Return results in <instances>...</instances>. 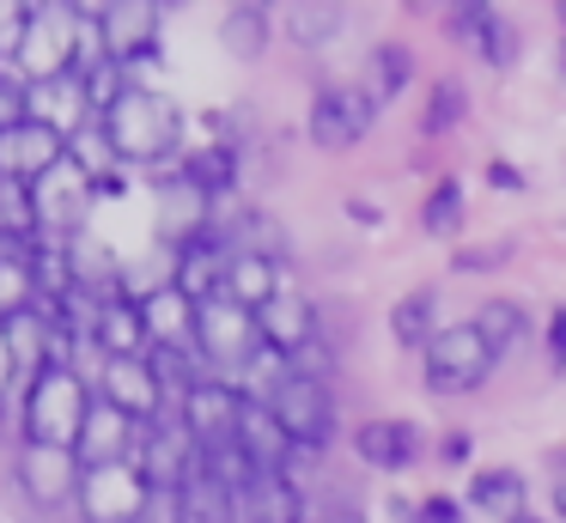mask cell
Listing matches in <instances>:
<instances>
[{
    "label": "cell",
    "instance_id": "cell-50",
    "mask_svg": "<svg viewBox=\"0 0 566 523\" xmlns=\"http://www.w3.org/2000/svg\"><path fill=\"white\" fill-rule=\"evenodd\" d=\"M329 523H366V511H359V505H347V499H342V505L329 511Z\"/></svg>",
    "mask_w": 566,
    "mask_h": 523
},
{
    "label": "cell",
    "instance_id": "cell-6",
    "mask_svg": "<svg viewBox=\"0 0 566 523\" xmlns=\"http://www.w3.org/2000/svg\"><path fill=\"white\" fill-rule=\"evenodd\" d=\"M153 499V481L140 474V462H98V469L80 474L74 511L86 523H140Z\"/></svg>",
    "mask_w": 566,
    "mask_h": 523
},
{
    "label": "cell",
    "instance_id": "cell-25",
    "mask_svg": "<svg viewBox=\"0 0 566 523\" xmlns=\"http://www.w3.org/2000/svg\"><path fill=\"white\" fill-rule=\"evenodd\" d=\"M140 311H147L153 347H196V304L177 286H159L153 299H140Z\"/></svg>",
    "mask_w": 566,
    "mask_h": 523
},
{
    "label": "cell",
    "instance_id": "cell-2",
    "mask_svg": "<svg viewBox=\"0 0 566 523\" xmlns=\"http://www.w3.org/2000/svg\"><path fill=\"white\" fill-rule=\"evenodd\" d=\"M92 389L74 365H50L25 384V444H55V450H74L80 432H86V414H92Z\"/></svg>",
    "mask_w": 566,
    "mask_h": 523
},
{
    "label": "cell",
    "instance_id": "cell-44",
    "mask_svg": "<svg viewBox=\"0 0 566 523\" xmlns=\"http://www.w3.org/2000/svg\"><path fill=\"white\" fill-rule=\"evenodd\" d=\"M488 12H493V7H481V0H469V7H451V36H469V43H475V31L488 24Z\"/></svg>",
    "mask_w": 566,
    "mask_h": 523
},
{
    "label": "cell",
    "instance_id": "cell-4",
    "mask_svg": "<svg viewBox=\"0 0 566 523\" xmlns=\"http://www.w3.org/2000/svg\"><path fill=\"white\" fill-rule=\"evenodd\" d=\"M427 359V389L432 396H469V389L488 384V372L500 365V353L488 347V335H481L475 323H451L432 335V347L420 353Z\"/></svg>",
    "mask_w": 566,
    "mask_h": 523
},
{
    "label": "cell",
    "instance_id": "cell-7",
    "mask_svg": "<svg viewBox=\"0 0 566 523\" xmlns=\"http://www.w3.org/2000/svg\"><path fill=\"white\" fill-rule=\"evenodd\" d=\"M371 122H378L371 85H323L317 104H311V146L347 153V146H359L371 134Z\"/></svg>",
    "mask_w": 566,
    "mask_h": 523
},
{
    "label": "cell",
    "instance_id": "cell-22",
    "mask_svg": "<svg viewBox=\"0 0 566 523\" xmlns=\"http://www.w3.org/2000/svg\"><path fill=\"white\" fill-rule=\"evenodd\" d=\"M238 450H244L262 474H286V457H298L293 438L281 432V420L269 414V401H244V420H238Z\"/></svg>",
    "mask_w": 566,
    "mask_h": 523
},
{
    "label": "cell",
    "instance_id": "cell-53",
    "mask_svg": "<svg viewBox=\"0 0 566 523\" xmlns=\"http://www.w3.org/2000/svg\"><path fill=\"white\" fill-rule=\"evenodd\" d=\"M560 61H566V43H560Z\"/></svg>",
    "mask_w": 566,
    "mask_h": 523
},
{
    "label": "cell",
    "instance_id": "cell-20",
    "mask_svg": "<svg viewBox=\"0 0 566 523\" xmlns=\"http://www.w3.org/2000/svg\"><path fill=\"white\" fill-rule=\"evenodd\" d=\"M86 116H92V97H86V80H80V73H62V80L31 85V122L55 128L62 140H67V134H86ZM92 122H98V116H92Z\"/></svg>",
    "mask_w": 566,
    "mask_h": 523
},
{
    "label": "cell",
    "instance_id": "cell-37",
    "mask_svg": "<svg viewBox=\"0 0 566 523\" xmlns=\"http://www.w3.org/2000/svg\"><path fill=\"white\" fill-rule=\"evenodd\" d=\"M463 104H469L463 80H432V92H427V116H420V128H427V134L457 128V122H463Z\"/></svg>",
    "mask_w": 566,
    "mask_h": 523
},
{
    "label": "cell",
    "instance_id": "cell-29",
    "mask_svg": "<svg viewBox=\"0 0 566 523\" xmlns=\"http://www.w3.org/2000/svg\"><path fill=\"white\" fill-rule=\"evenodd\" d=\"M220 43L232 61H262V49H269V7H232L220 19Z\"/></svg>",
    "mask_w": 566,
    "mask_h": 523
},
{
    "label": "cell",
    "instance_id": "cell-52",
    "mask_svg": "<svg viewBox=\"0 0 566 523\" xmlns=\"http://www.w3.org/2000/svg\"><path fill=\"white\" fill-rule=\"evenodd\" d=\"M505 523H548V517H530V511H517V517H505Z\"/></svg>",
    "mask_w": 566,
    "mask_h": 523
},
{
    "label": "cell",
    "instance_id": "cell-26",
    "mask_svg": "<svg viewBox=\"0 0 566 523\" xmlns=\"http://www.w3.org/2000/svg\"><path fill=\"white\" fill-rule=\"evenodd\" d=\"M244 517V499L220 481V474L196 469L184 481V523H238Z\"/></svg>",
    "mask_w": 566,
    "mask_h": 523
},
{
    "label": "cell",
    "instance_id": "cell-3",
    "mask_svg": "<svg viewBox=\"0 0 566 523\" xmlns=\"http://www.w3.org/2000/svg\"><path fill=\"white\" fill-rule=\"evenodd\" d=\"M269 414L281 420V432L293 438L298 457H317L335 432V401H329V384L317 372H281L269 384Z\"/></svg>",
    "mask_w": 566,
    "mask_h": 523
},
{
    "label": "cell",
    "instance_id": "cell-43",
    "mask_svg": "<svg viewBox=\"0 0 566 523\" xmlns=\"http://www.w3.org/2000/svg\"><path fill=\"white\" fill-rule=\"evenodd\" d=\"M415 523H463V505L444 499V493H432V499H420V505H415Z\"/></svg>",
    "mask_w": 566,
    "mask_h": 523
},
{
    "label": "cell",
    "instance_id": "cell-19",
    "mask_svg": "<svg viewBox=\"0 0 566 523\" xmlns=\"http://www.w3.org/2000/svg\"><path fill=\"white\" fill-rule=\"evenodd\" d=\"M256 335L269 353H281V359H298L305 347H317V311H311L305 299H293V292H281L274 304H262L256 311Z\"/></svg>",
    "mask_w": 566,
    "mask_h": 523
},
{
    "label": "cell",
    "instance_id": "cell-38",
    "mask_svg": "<svg viewBox=\"0 0 566 523\" xmlns=\"http://www.w3.org/2000/svg\"><path fill=\"white\" fill-rule=\"evenodd\" d=\"M420 226H427L432 238H451V231L463 226V182H457V177H444L439 189L427 195V213H420Z\"/></svg>",
    "mask_w": 566,
    "mask_h": 523
},
{
    "label": "cell",
    "instance_id": "cell-9",
    "mask_svg": "<svg viewBox=\"0 0 566 523\" xmlns=\"http://www.w3.org/2000/svg\"><path fill=\"white\" fill-rule=\"evenodd\" d=\"M232 238L213 226H196L184 243H177V268H171V286L184 292L189 304H208L226 299V268H232Z\"/></svg>",
    "mask_w": 566,
    "mask_h": 523
},
{
    "label": "cell",
    "instance_id": "cell-46",
    "mask_svg": "<svg viewBox=\"0 0 566 523\" xmlns=\"http://www.w3.org/2000/svg\"><path fill=\"white\" fill-rule=\"evenodd\" d=\"M548 365H554V372H566V304L548 316Z\"/></svg>",
    "mask_w": 566,
    "mask_h": 523
},
{
    "label": "cell",
    "instance_id": "cell-15",
    "mask_svg": "<svg viewBox=\"0 0 566 523\" xmlns=\"http://www.w3.org/2000/svg\"><path fill=\"white\" fill-rule=\"evenodd\" d=\"M80 474H86V462L74 450H55V444L19 450V487H25L31 505H67L80 493Z\"/></svg>",
    "mask_w": 566,
    "mask_h": 523
},
{
    "label": "cell",
    "instance_id": "cell-28",
    "mask_svg": "<svg viewBox=\"0 0 566 523\" xmlns=\"http://www.w3.org/2000/svg\"><path fill=\"white\" fill-rule=\"evenodd\" d=\"M50 316L31 304V311H19V316H7V347H13V359H19V372H50Z\"/></svg>",
    "mask_w": 566,
    "mask_h": 523
},
{
    "label": "cell",
    "instance_id": "cell-10",
    "mask_svg": "<svg viewBox=\"0 0 566 523\" xmlns=\"http://www.w3.org/2000/svg\"><path fill=\"white\" fill-rule=\"evenodd\" d=\"M244 389H232L226 377H201L196 389H189L184 401H177V420L189 426V438H196L201 450H220L238 438V420H244Z\"/></svg>",
    "mask_w": 566,
    "mask_h": 523
},
{
    "label": "cell",
    "instance_id": "cell-51",
    "mask_svg": "<svg viewBox=\"0 0 566 523\" xmlns=\"http://www.w3.org/2000/svg\"><path fill=\"white\" fill-rule=\"evenodd\" d=\"M554 511H560V517H566V481H560V493H554Z\"/></svg>",
    "mask_w": 566,
    "mask_h": 523
},
{
    "label": "cell",
    "instance_id": "cell-17",
    "mask_svg": "<svg viewBox=\"0 0 566 523\" xmlns=\"http://www.w3.org/2000/svg\"><path fill=\"white\" fill-rule=\"evenodd\" d=\"M104 19V36H111V61H123L128 73L140 67V61L159 55V7H147V0H135V7H98Z\"/></svg>",
    "mask_w": 566,
    "mask_h": 523
},
{
    "label": "cell",
    "instance_id": "cell-42",
    "mask_svg": "<svg viewBox=\"0 0 566 523\" xmlns=\"http://www.w3.org/2000/svg\"><path fill=\"white\" fill-rule=\"evenodd\" d=\"M31 24V7H19V0H0V55H19V36H25Z\"/></svg>",
    "mask_w": 566,
    "mask_h": 523
},
{
    "label": "cell",
    "instance_id": "cell-34",
    "mask_svg": "<svg viewBox=\"0 0 566 523\" xmlns=\"http://www.w3.org/2000/svg\"><path fill=\"white\" fill-rule=\"evenodd\" d=\"M517 499H524V474L517 469H481L469 481V505H481V511H512L517 517Z\"/></svg>",
    "mask_w": 566,
    "mask_h": 523
},
{
    "label": "cell",
    "instance_id": "cell-16",
    "mask_svg": "<svg viewBox=\"0 0 566 523\" xmlns=\"http://www.w3.org/2000/svg\"><path fill=\"white\" fill-rule=\"evenodd\" d=\"M140 432H147V426L128 420L123 408H111V401L98 396V401H92V414H86V432H80L74 457L86 462V469H98V462H135Z\"/></svg>",
    "mask_w": 566,
    "mask_h": 523
},
{
    "label": "cell",
    "instance_id": "cell-8",
    "mask_svg": "<svg viewBox=\"0 0 566 523\" xmlns=\"http://www.w3.org/2000/svg\"><path fill=\"white\" fill-rule=\"evenodd\" d=\"M262 335H256V311L232 299H208L196 304V353L208 365H256L262 359Z\"/></svg>",
    "mask_w": 566,
    "mask_h": 523
},
{
    "label": "cell",
    "instance_id": "cell-45",
    "mask_svg": "<svg viewBox=\"0 0 566 523\" xmlns=\"http://www.w3.org/2000/svg\"><path fill=\"white\" fill-rule=\"evenodd\" d=\"M457 268H469V274H488V268H505V243L493 250V243H481V250H463L457 255Z\"/></svg>",
    "mask_w": 566,
    "mask_h": 523
},
{
    "label": "cell",
    "instance_id": "cell-11",
    "mask_svg": "<svg viewBox=\"0 0 566 523\" xmlns=\"http://www.w3.org/2000/svg\"><path fill=\"white\" fill-rule=\"evenodd\" d=\"M135 462H140V474H147L153 487H184L189 474L201 469V444L189 438V426L177 420V414H159V420L140 432Z\"/></svg>",
    "mask_w": 566,
    "mask_h": 523
},
{
    "label": "cell",
    "instance_id": "cell-14",
    "mask_svg": "<svg viewBox=\"0 0 566 523\" xmlns=\"http://www.w3.org/2000/svg\"><path fill=\"white\" fill-rule=\"evenodd\" d=\"M92 195H98V177H92L86 165H80L74 153L62 158V165L50 170V177L31 182V201H38V226H80L92 207Z\"/></svg>",
    "mask_w": 566,
    "mask_h": 523
},
{
    "label": "cell",
    "instance_id": "cell-36",
    "mask_svg": "<svg viewBox=\"0 0 566 523\" xmlns=\"http://www.w3.org/2000/svg\"><path fill=\"white\" fill-rule=\"evenodd\" d=\"M347 24V12L342 7H293L286 12V36H293L298 49H317V43H329L335 31Z\"/></svg>",
    "mask_w": 566,
    "mask_h": 523
},
{
    "label": "cell",
    "instance_id": "cell-40",
    "mask_svg": "<svg viewBox=\"0 0 566 523\" xmlns=\"http://www.w3.org/2000/svg\"><path fill=\"white\" fill-rule=\"evenodd\" d=\"M31 122V85L13 80V73H0V134H13Z\"/></svg>",
    "mask_w": 566,
    "mask_h": 523
},
{
    "label": "cell",
    "instance_id": "cell-47",
    "mask_svg": "<svg viewBox=\"0 0 566 523\" xmlns=\"http://www.w3.org/2000/svg\"><path fill=\"white\" fill-rule=\"evenodd\" d=\"M439 457H444V462H451V469H457V462H469V457H475V438H469V432H444Z\"/></svg>",
    "mask_w": 566,
    "mask_h": 523
},
{
    "label": "cell",
    "instance_id": "cell-24",
    "mask_svg": "<svg viewBox=\"0 0 566 523\" xmlns=\"http://www.w3.org/2000/svg\"><path fill=\"white\" fill-rule=\"evenodd\" d=\"M244 523H305V493L293 474H256L244 487Z\"/></svg>",
    "mask_w": 566,
    "mask_h": 523
},
{
    "label": "cell",
    "instance_id": "cell-18",
    "mask_svg": "<svg viewBox=\"0 0 566 523\" xmlns=\"http://www.w3.org/2000/svg\"><path fill=\"white\" fill-rule=\"evenodd\" d=\"M62 158H67V140L55 128H43V122H25V128L0 134V177L38 182V177H50Z\"/></svg>",
    "mask_w": 566,
    "mask_h": 523
},
{
    "label": "cell",
    "instance_id": "cell-13",
    "mask_svg": "<svg viewBox=\"0 0 566 523\" xmlns=\"http://www.w3.org/2000/svg\"><path fill=\"white\" fill-rule=\"evenodd\" d=\"M92 347H98L104 359H147L153 335H147V311H140V299L104 292V299L92 304Z\"/></svg>",
    "mask_w": 566,
    "mask_h": 523
},
{
    "label": "cell",
    "instance_id": "cell-32",
    "mask_svg": "<svg viewBox=\"0 0 566 523\" xmlns=\"http://www.w3.org/2000/svg\"><path fill=\"white\" fill-rule=\"evenodd\" d=\"M408 80H415V49H402V43H378V49H371V97H378V104L402 97Z\"/></svg>",
    "mask_w": 566,
    "mask_h": 523
},
{
    "label": "cell",
    "instance_id": "cell-27",
    "mask_svg": "<svg viewBox=\"0 0 566 523\" xmlns=\"http://www.w3.org/2000/svg\"><path fill=\"white\" fill-rule=\"evenodd\" d=\"M390 335L402 341V347H420V353H427L432 335H439V292L420 286V292H408V299H396V304H390Z\"/></svg>",
    "mask_w": 566,
    "mask_h": 523
},
{
    "label": "cell",
    "instance_id": "cell-1",
    "mask_svg": "<svg viewBox=\"0 0 566 523\" xmlns=\"http://www.w3.org/2000/svg\"><path fill=\"white\" fill-rule=\"evenodd\" d=\"M104 140H111L116 165H159L184 146V109L165 92H147V85H128L123 104L98 116Z\"/></svg>",
    "mask_w": 566,
    "mask_h": 523
},
{
    "label": "cell",
    "instance_id": "cell-33",
    "mask_svg": "<svg viewBox=\"0 0 566 523\" xmlns=\"http://www.w3.org/2000/svg\"><path fill=\"white\" fill-rule=\"evenodd\" d=\"M38 304V274H31V250L25 255H0V323Z\"/></svg>",
    "mask_w": 566,
    "mask_h": 523
},
{
    "label": "cell",
    "instance_id": "cell-49",
    "mask_svg": "<svg viewBox=\"0 0 566 523\" xmlns=\"http://www.w3.org/2000/svg\"><path fill=\"white\" fill-rule=\"evenodd\" d=\"M13 377H19V359H13V347H7V323H0V396H7Z\"/></svg>",
    "mask_w": 566,
    "mask_h": 523
},
{
    "label": "cell",
    "instance_id": "cell-39",
    "mask_svg": "<svg viewBox=\"0 0 566 523\" xmlns=\"http://www.w3.org/2000/svg\"><path fill=\"white\" fill-rule=\"evenodd\" d=\"M475 43H481V55H488V67H512L517 61V31L500 19V12H488V24L475 31Z\"/></svg>",
    "mask_w": 566,
    "mask_h": 523
},
{
    "label": "cell",
    "instance_id": "cell-31",
    "mask_svg": "<svg viewBox=\"0 0 566 523\" xmlns=\"http://www.w3.org/2000/svg\"><path fill=\"white\" fill-rule=\"evenodd\" d=\"M0 238L31 243L38 238V201H31V182L0 177Z\"/></svg>",
    "mask_w": 566,
    "mask_h": 523
},
{
    "label": "cell",
    "instance_id": "cell-41",
    "mask_svg": "<svg viewBox=\"0 0 566 523\" xmlns=\"http://www.w3.org/2000/svg\"><path fill=\"white\" fill-rule=\"evenodd\" d=\"M140 523H184V487H153Z\"/></svg>",
    "mask_w": 566,
    "mask_h": 523
},
{
    "label": "cell",
    "instance_id": "cell-5",
    "mask_svg": "<svg viewBox=\"0 0 566 523\" xmlns=\"http://www.w3.org/2000/svg\"><path fill=\"white\" fill-rule=\"evenodd\" d=\"M74 43H80V7H62V0H43L31 7V24L19 36V67H25V85L62 80L74 73Z\"/></svg>",
    "mask_w": 566,
    "mask_h": 523
},
{
    "label": "cell",
    "instance_id": "cell-35",
    "mask_svg": "<svg viewBox=\"0 0 566 523\" xmlns=\"http://www.w3.org/2000/svg\"><path fill=\"white\" fill-rule=\"evenodd\" d=\"M184 182H196L201 195H226L238 182V158L226 153V146H208V153L184 158Z\"/></svg>",
    "mask_w": 566,
    "mask_h": 523
},
{
    "label": "cell",
    "instance_id": "cell-48",
    "mask_svg": "<svg viewBox=\"0 0 566 523\" xmlns=\"http://www.w3.org/2000/svg\"><path fill=\"white\" fill-rule=\"evenodd\" d=\"M488 182H493V189H524V170H512V165H500V158H493Z\"/></svg>",
    "mask_w": 566,
    "mask_h": 523
},
{
    "label": "cell",
    "instance_id": "cell-30",
    "mask_svg": "<svg viewBox=\"0 0 566 523\" xmlns=\"http://www.w3.org/2000/svg\"><path fill=\"white\" fill-rule=\"evenodd\" d=\"M475 328L488 335V347L505 359V353H512L517 341H524V328H530V323H524V304H517V299H488V304L475 311Z\"/></svg>",
    "mask_w": 566,
    "mask_h": 523
},
{
    "label": "cell",
    "instance_id": "cell-12",
    "mask_svg": "<svg viewBox=\"0 0 566 523\" xmlns=\"http://www.w3.org/2000/svg\"><path fill=\"white\" fill-rule=\"evenodd\" d=\"M98 396L111 401V408H123L128 420H140V426H153L159 414H171V401H165V384H159V372H153V359H104Z\"/></svg>",
    "mask_w": 566,
    "mask_h": 523
},
{
    "label": "cell",
    "instance_id": "cell-23",
    "mask_svg": "<svg viewBox=\"0 0 566 523\" xmlns=\"http://www.w3.org/2000/svg\"><path fill=\"white\" fill-rule=\"evenodd\" d=\"M226 299L244 304V311H262V304L281 299V262L269 250H238L232 268H226Z\"/></svg>",
    "mask_w": 566,
    "mask_h": 523
},
{
    "label": "cell",
    "instance_id": "cell-21",
    "mask_svg": "<svg viewBox=\"0 0 566 523\" xmlns=\"http://www.w3.org/2000/svg\"><path fill=\"white\" fill-rule=\"evenodd\" d=\"M354 450L366 469H408V462L420 457V426L415 420H366L354 432Z\"/></svg>",
    "mask_w": 566,
    "mask_h": 523
}]
</instances>
